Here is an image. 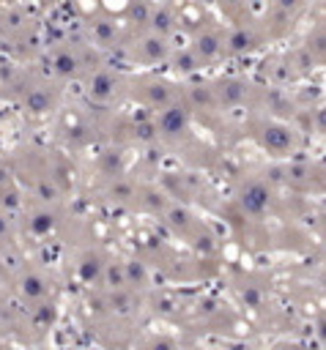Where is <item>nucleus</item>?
Instances as JSON below:
<instances>
[{"mask_svg": "<svg viewBox=\"0 0 326 350\" xmlns=\"http://www.w3.org/2000/svg\"><path fill=\"white\" fill-rule=\"evenodd\" d=\"M47 60L55 77L60 79H88L104 66L101 52L82 38H60L47 49Z\"/></svg>", "mask_w": 326, "mask_h": 350, "instance_id": "f257e3e1", "label": "nucleus"}, {"mask_svg": "<svg viewBox=\"0 0 326 350\" xmlns=\"http://www.w3.org/2000/svg\"><path fill=\"white\" fill-rule=\"evenodd\" d=\"M178 33H184V46L192 49V55L205 66L225 60V22L208 11L197 14L195 19H181Z\"/></svg>", "mask_w": 326, "mask_h": 350, "instance_id": "f03ea898", "label": "nucleus"}, {"mask_svg": "<svg viewBox=\"0 0 326 350\" xmlns=\"http://www.w3.org/2000/svg\"><path fill=\"white\" fill-rule=\"evenodd\" d=\"M173 38H164L148 27H123L121 25V41H118V52L137 66H156V63H167L170 52H173Z\"/></svg>", "mask_w": 326, "mask_h": 350, "instance_id": "7ed1b4c3", "label": "nucleus"}, {"mask_svg": "<svg viewBox=\"0 0 326 350\" xmlns=\"http://www.w3.org/2000/svg\"><path fill=\"white\" fill-rule=\"evenodd\" d=\"M310 8H312V0H266V8L258 16V22L266 38L274 44L288 38Z\"/></svg>", "mask_w": 326, "mask_h": 350, "instance_id": "20e7f679", "label": "nucleus"}, {"mask_svg": "<svg viewBox=\"0 0 326 350\" xmlns=\"http://www.w3.org/2000/svg\"><path fill=\"white\" fill-rule=\"evenodd\" d=\"M126 96L140 101L142 107L148 109H167L170 104H175L181 98V90L164 79V77H156V74H137V77H129L126 79Z\"/></svg>", "mask_w": 326, "mask_h": 350, "instance_id": "39448f33", "label": "nucleus"}, {"mask_svg": "<svg viewBox=\"0 0 326 350\" xmlns=\"http://www.w3.org/2000/svg\"><path fill=\"white\" fill-rule=\"evenodd\" d=\"M271 41L266 38L258 19L241 25H225V57H244L266 49Z\"/></svg>", "mask_w": 326, "mask_h": 350, "instance_id": "423d86ee", "label": "nucleus"}, {"mask_svg": "<svg viewBox=\"0 0 326 350\" xmlns=\"http://www.w3.org/2000/svg\"><path fill=\"white\" fill-rule=\"evenodd\" d=\"M38 36V22L27 8L8 5L0 8V38L11 41L14 46H22L25 41H36Z\"/></svg>", "mask_w": 326, "mask_h": 350, "instance_id": "0eeeda50", "label": "nucleus"}, {"mask_svg": "<svg viewBox=\"0 0 326 350\" xmlns=\"http://www.w3.org/2000/svg\"><path fill=\"white\" fill-rule=\"evenodd\" d=\"M85 41H90L99 52L101 49H118L121 41V19L110 11L99 8L85 16Z\"/></svg>", "mask_w": 326, "mask_h": 350, "instance_id": "6e6552de", "label": "nucleus"}, {"mask_svg": "<svg viewBox=\"0 0 326 350\" xmlns=\"http://www.w3.org/2000/svg\"><path fill=\"white\" fill-rule=\"evenodd\" d=\"M252 137L271 153L277 156H288L290 150H296V134L293 129L277 123V120H258L252 126Z\"/></svg>", "mask_w": 326, "mask_h": 350, "instance_id": "1a4fd4ad", "label": "nucleus"}, {"mask_svg": "<svg viewBox=\"0 0 326 350\" xmlns=\"http://www.w3.org/2000/svg\"><path fill=\"white\" fill-rule=\"evenodd\" d=\"M164 221H167V227L175 232V235H181L184 241H189V243H203V241H208L211 235H208V227L200 221V219H195L192 213H186L184 208H167L164 211Z\"/></svg>", "mask_w": 326, "mask_h": 350, "instance_id": "9d476101", "label": "nucleus"}, {"mask_svg": "<svg viewBox=\"0 0 326 350\" xmlns=\"http://www.w3.org/2000/svg\"><path fill=\"white\" fill-rule=\"evenodd\" d=\"M219 8V19L225 25H241V22H252L258 19V14L252 11L249 0H208Z\"/></svg>", "mask_w": 326, "mask_h": 350, "instance_id": "9b49d317", "label": "nucleus"}]
</instances>
